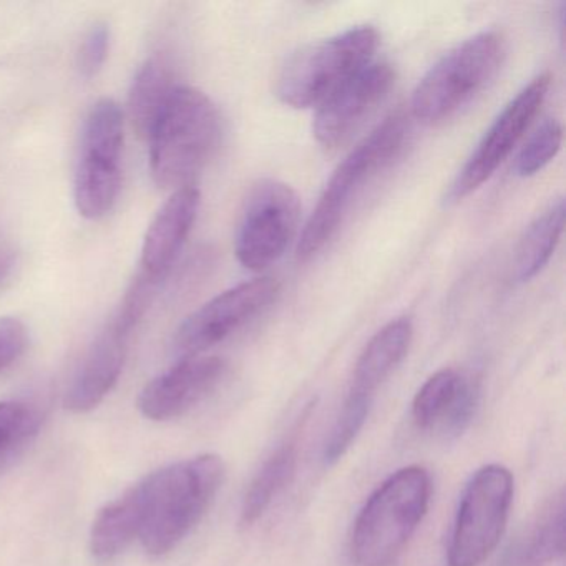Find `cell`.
<instances>
[{"mask_svg": "<svg viewBox=\"0 0 566 566\" xmlns=\"http://www.w3.org/2000/svg\"><path fill=\"white\" fill-rule=\"evenodd\" d=\"M296 467L297 439L293 437L263 463L251 482L250 489L247 490L243 506H241V522L244 525H253L266 513L274 499L290 485L296 473Z\"/></svg>", "mask_w": 566, "mask_h": 566, "instance_id": "cell-21", "label": "cell"}, {"mask_svg": "<svg viewBox=\"0 0 566 566\" xmlns=\"http://www.w3.org/2000/svg\"><path fill=\"white\" fill-rule=\"evenodd\" d=\"M379 34L369 25L306 45L284 64L277 97L294 108H317L373 64Z\"/></svg>", "mask_w": 566, "mask_h": 566, "instance_id": "cell-5", "label": "cell"}, {"mask_svg": "<svg viewBox=\"0 0 566 566\" xmlns=\"http://www.w3.org/2000/svg\"><path fill=\"white\" fill-rule=\"evenodd\" d=\"M432 483L423 467L397 470L364 503L354 522L350 555L357 566H389L429 509Z\"/></svg>", "mask_w": 566, "mask_h": 566, "instance_id": "cell-3", "label": "cell"}, {"mask_svg": "<svg viewBox=\"0 0 566 566\" xmlns=\"http://www.w3.org/2000/svg\"><path fill=\"white\" fill-rule=\"evenodd\" d=\"M177 87L174 71L167 59L154 55L145 61L135 75L128 94V115L140 137L148 138L158 115Z\"/></svg>", "mask_w": 566, "mask_h": 566, "instance_id": "cell-19", "label": "cell"}, {"mask_svg": "<svg viewBox=\"0 0 566 566\" xmlns=\"http://www.w3.org/2000/svg\"><path fill=\"white\" fill-rule=\"evenodd\" d=\"M147 140L155 184L175 191L193 187L220 145V112L203 92L178 85Z\"/></svg>", "mask_w": 566, "mask_h": 566, "instance_id": "cell-2", "label": "cell"}, {"mask_svg": "<svg viewBox=\"0 0 566 566\" xmlns=\"http://www.w3.org/2000/svg\"><path fill=\"white\" fill-rule=\"evenodd\" d=\"M552 77L548 74L533 78L515 98L503 108L490 125L475 151L470 155L449 191L450 201H459L479 190L492 178L496 168L506 160L528 132L548 94Z\"/></svg>", "mask_w": 566, "mask_h": 566, "instance_id": "cell-12", "label": "cell"}, {"mask_svg": "<svg viewBox=\"0 0 566 566\" xmlns=\"http://www.w3.org/2000/svg\"><path fill=\"white\" fill-rule=\"evenodd\" d=\"M479 402V380L455 369H442L413 397L412 419L419 429L440 427L449 436H460L472 422Z\"/></svg>", "mask_w": 566, "mask_h": 566, "instance_id": "cell-15", "label": "cell"}, {"mask_svg": "<svg viewBox=\"0 0 566 566\" xmlns=\"http://www.w3.org/2000/svg\"><path fill=\"white\" fill-rule=\"evenodd\" d=\"M565 553V493L553 496L535 526L506 553L503 566H545Z\"/></svg>", "mask_w": 566, "mask_h": 566, "instance_id": "cell-20", "label": "cell"}, {"mask_svg": "<svg viewBox=\"0 0 566 566\" xmlns=\"http://www.w3.org/2000/svg\"><path fill=\"white\" fill-rule=\"evenodd\" d=\"M562 144V124L555 118L543 122L520 150L516 158V174L523 178L539 174L558 155Z\"/></svg>", "mask_w": 566, "mask_h": 566, "instance_id": "cell-24", "label": "cell"}, {"mask_svg": "<svg viewBox=\"0 0 566 566\" xmlns=\"http://www.w3.org/2000/svg\"><path fill=\"white\" fill-rule=\"evenodd\" d=\"M158 284L138 274L118 310L107 321L78 363L65 390L64 403L71 412L95 409L120 379L132 334L144 319Z\"/></svg>", "mask_w": 566, "mask_h": 566, "instance_id": "cell-7", "label": "cell"}, {"mask_svg": "<svg viewBox=\"0 0 566 566\" xmlns=\"http://www.w3.org/2000/svg\"><path fill=\"white\" fill-rule=\"evenodd\" d=\"M224 370L227 364L221 357H184L145 386L138 397V409L157 422L177 419L217 389Z\"/></svg>", "mask_w": 566, "mask_h": 566, "instance_id": "cell-14", "label": "cell"}, {"mask_svg": "<svg viewBox=\"0 0 566 566\" xmlns=\"http://www.w3.org/2000/svg\"><path fill=\"white\" fill-rule=\"evenodd\" d=\"M373 400L370 397L360 396V394H347L343 410H340L339 417L327 437L326 446H324L323 457L327 465L339 462L344 453L353 446L354 440L366 426Z\"/></svg>", "mask_w": 566, "mask_h": 566, "instance_id": "cell-23", "label": "cell"}, {"mask_svg": "<svg viewBox=\"0 0 566 566\" xmlns=\"http://www.w3.org/2000/svg\"><path fill=\"white\" fill-rule=\"evenodd\" d=\"M565 228V201L549 205L528 228L516 250V276L530 281L552 260Z\"/></svg>", "mask_w": 566, "mask_h": 566, "instance_id": "cell-22", "label": "cell"}, {"mask_svg": "<svg viewBox=\"0 0 566 566\" xmlns=\"http://www.w3.org/2000/svg\"><path fill=\"white\" fill-rule=\"evenodd\" d=\"M513 502V475L499 463L473 473L463 490L449 545V566H479L505 532Z\"/></svg>", "mask_w": 566, "mask_h": 566, "instance_id": "cell-9", "label": "cell"}, {"mask_svg": "<svg viewBox=\"0 0 566 566\" xmlns=\"http://www.w3.org/2000/svg\"><path fill=\"white\" fill-rule=\"evenodd\" d=\"M407 132V118L402 114L390 115L337 167L297 241L301 261L316 256L329 243L357 195L400 154Z\"/></svg>", "mask_w": 566, "mask_h": 566, "instance_id": "cell-4", "label": "cell"}, {"mask_svg": "<svg viewBox=\"0 0 566 566\" xmlns=\"http://www.w3.org/2000/svg\"><path fill=\"white\" fill-rule=\"evenodd\" d=\"M300 218V197L290 185L277 180L254 185L238 227V261L250 271L276 263L296 238Z\"/></svg>", "mask_w": 566, "mask_h": 566, "instance_id": "cell-10", "label": "cell"}, {"mask_svg": "<svg viewBox=\"0 0 566 566\" xmlns=\"http://www.w3.org/2000/svg\"><path fill=\"white\" fill-rule=\"evenodd\" d=\"M28 327L15 317H0V373L24 354Z\"/></svg>", "mask_w": 566, "mask_h": 566, "instance_id": "cell-27", "label": "cell"}, {"mask_svg": "<svg viewBox=\"0 0 566 566\" xmlns=\"http://www.w3.org/2000/svg\"><path fill=\"white\" fill-rule=\"evenodd\" d=\"M413 327L410 319L399 317L390 321L364 347L354 367L349 392L374 399L376 390L392 376L409 353Z\"/></svg>", "mask_w": 566, "mask_h": 566, "instance_id": "cell-17", "label": "cell"}, {"mask_svg": "<svg viewBox=\"0 0 566 566\" xmlns=\"http://www.w3.org/2000/svg\"><path fill=\"white\" fill-rule=\"evenodd\" d=\"M140 496L134 485L95 516L91 532L92 555L101 562L115 558L140 536Z\"/></svg>", "mask_w": 566, "mask_h": 566, "instance_id": "cell-18", "label": "cell"}, {"mask_svg": "<svg viewBox=\"0 0 566 566\" xmlns=\"http://www.w3.org/2000/svg\"><path fill=\"white\" fill-rule=\"evenodd\" d=\"M38 429V413L28 403L0 402V459L29 439Z\"/></svg>", "mask_w": 566, "mask_h": 566, "instance_id": "cell-25", "label": "cell"}, {"mask_svg": "<svg viewBox=\"0 0 566 566\" xmlns=\"http://www.w3.org/2000/svg\"><path fill=\"white\" fill-rule=\"evenodd\" d=\"M18 264V253L9 241L0 240V290L11 281Z\"/></svg>", "mask_w": 566, "mask_h": 566, "instance_id": "cell-28", "label": "cell"}, {"mask_svg": "<svg viewBox=\"0 0 566 566\" xmlns=\"http://www.w3.org/2000/svg\"><path fill=\"white\" fill-rule=\"evenodd\" d=\"M224 463L203 453L171 463L137 483L140 496V538L151 556L167 555L203 518L221 489Z\"/></svg>", "mask_w": 566, "mask_h": 566, "instance_id": "cell-1", "label": "cell"}, {"mask_svg": "<svg viewBox=\"0 0 566 566\" xmlns=\"http://www.w3.org/2000/svg\"><path fill=\"white\" fill-rule=\"evenodd\" d=\"M394 84L392 65L376 61L367 65L316 108L313 124L316 140L327 150L343 147L389 97Z\"/></svg>", "mask_w": 566, "mask_h": 566, "instance_id": "cell-13", "label": "cell"}, {"mask_svg": "<svg viewBox=\"0 0 566 566\" xmlns=\"http://www.w3.org/2000/svg\"><path fill=\"white\" fill-rule=\"evenodd\" d=\"M111 51V29L104 22H97L88 29L77 54V65L85 78L97 77L104 69Z\"/></svg>", "mask_w": 566, "mask_h": 566, "instance_id": "cell-26", "label": "cell"}, {"mask_svg": "<svg viewBox=\"0 0 566 566\" xmlns=\"http://www.w3.org/2000/svg\"><path fill=\"white\" fill-rule=\"evenodd\" d=\"M200 208V191L195 187L174 191L148 227L142 248V274L160 283L177 263Z\"/></svg>", "mask_w": 566, "mask_h": 566, "instance_id": "cell-16", "label": "cell"}, {"mask_svg": "<svg viewBox=\"0 0 566 566\" xmlns=\"http://www.w3.org/2000/svg\"><path fill=\"white\" fill-rule=\"evenodd\" d=\"M122 148L124 114L114 101L102 98L85 117L75 165V207L87 220L107 217L117 203Z\"/></svg>", "mask_w": 566, "mask_h": 566, "instance_id": "cell-8", "label": "cell"}, {"mask_svg": "<svg viewBox=\"0 0 566 566\" xmlns=\"http://www.w3.org/2000/svg\"><path fill=\"white\" fill-rule=\"evenodd\" d=\"M505 61V41L499 32H482L447 52L417 85L412 114L422 124L453 117L482 94Z\"/></svg>", "mask_w": 566, "mask_h": 566, "instance_id": "cell-6", "label": "cell"}, {"mask_svg": "<svg viewBox=\"0 0 566 566\" xmlns=\"http://www.w3.org/2000/svg\"><path fill=\"white\" fill-rule=\"evenodd\" d=\"M280 294L273 277L238 284L191 313L175 334V349L184 357L200 356L260 316Z\"/></svg>", "mask_w": 566, "mask_h": 566, "instance_id": "cell-11", "label": "cell"}]
</instances>
